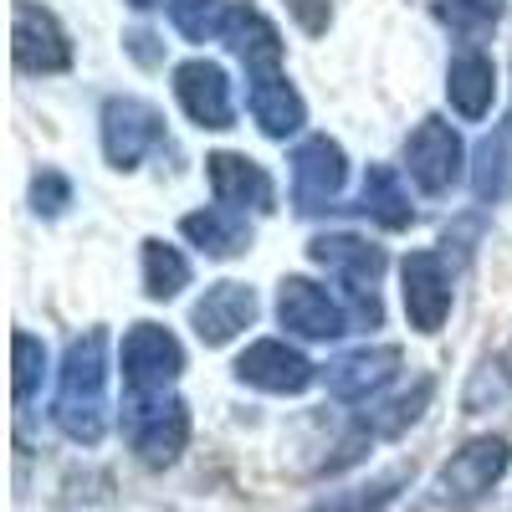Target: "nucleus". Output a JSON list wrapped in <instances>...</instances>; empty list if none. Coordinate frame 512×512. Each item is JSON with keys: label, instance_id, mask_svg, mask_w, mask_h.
<instances>
[{"label": "nucleus", "instance_id": "f257e3e1", "mask_svg": "<svg viewBox=\"0 0 512 512\" xmlns=\"http://www.w3.org/2000/svg\"><path fill=\"white\" fill-rule=\"evenodd\" d=\"M226 47L246 62V103H251V118L267 139H287L303 128L308 108L297 98V88L282 72V36L277 26L256 11V6H236L231 11V26H226Z\"/></svg>", "mask_w": 512, "mask_h": 512}, {"label": "nucleus", "instance_id": "f03ea898", "mask_svg": "<svg viewBox=\"0 0 512 512\" xmlns=\"http://www.w3.org/2000/svg\"><path fill=\"white\" fill-rule=\"evenodd\" d=\"M52 415L67 441H77V446L103 441V431H108V333L103 328H88L67 344Z\"/></svg>", "mask_w": 512, "mask_h": 512}, {"label": "nucleus", "instance_id": "7ed1b4c3", "mask_svg": "<svg viewBox=\"0 0 512 512\" xmlns=\"http://www.w3.org/2000/svg\"><path fill=\"white\" fill-rule=\"evenodd\" d=\"M512 466V446L502 436H477V441H466L441 472L431 482V502L441 512H466V507H477L497 482L502 472Z\"/></svg>", "mask_w": 512, "mask_h": 512}, {"label": "nucleus", "instance_id": "20e7f679", "mask_svg": "<svg viewBox=\"0 0 512 512\" xmlns=\"http://www.w3.org/2000/svg\"><path fill=\"white\" fill-rule=\"evenodd\" d=\"M123 384H128V400H164L169 384L180 379L185 369V349L180 338L159 328V323H134L123 333Z\"/></svg>", "mask_w": 512, "mask_h": 512}, {"label": "nucleus", "instance_id": "39448f33", "mask_svg": "<svg viewBox=\"0 0 512 512\" xmlns=\"http://www.w3.org/2000/svg\"><path fill=\"white\" fill-rule=\"evenodd\" d=\"M123 431H128V446H134V456L144 466H175L185 441H190V410L175 395L123 400Z\"/></svg>", "mask_w": 512, "mask_h": 512}, {"label": "nucleus", "instance_id": "423d86ee", "mask_svg": "<svg viewBox=\"0 0 512 512\" xmlns=\"http://www.w3.org/2000/svg\"><path fill=\"white\" fill-rule=\"evenodd\" d=\"M308 256L318 267H328V272H338V282L349 287V297H354V313H359V323H379V297H374V287H379V277H384V251L379 246H369V241H359V236H313V246H308Z\"/></svg>", "mask_w": 512, "mask_h": 512}, {"label": "nucleus", "instance_id": "0eeeda50", "mask_svg": "<svg viewBox=\"0 0 512 512\" xmlns=\"http://www.w3.org/2000/svg\"><path fill=\"white\" fill-rule=\"evenodd\" d=\"M344 180H349V159L328 134H313L297 144L292 154V205L303 216H323V210L338 205L344 195Z\"/></svg>", "mask_w": 512, "mask_h": 512}, {"label": "nucleus", "instance_id": "6e6552de", "mask_svg": "<svg viewBox=\"0 0 512 512\" xmlns=\"http://www.w3.org/2000/svg\"><path fill=\"white\" fill-rule=\"evenodd\" d=\"M11 57H16L21 72H67L72 67V41L47 6L16 0L11 6Z\"/></svg>", "mask_w": 512, "mask_h": 512}, {"label": "nucleus", "instance_id": "1a4fd4ad", "mask_svg": "<svg viewBox=\"0 0 512 512\" xmlns=\"http://www.w3.org/2000/svg\"><path fill=\"white\" fill-rule=\"evenodd\" d=\"M466 149L456 139V128L446 118H420V128L405 139V169L420 185V195H446L461 180Z\"/></svg>", "mask_w": 512, "mask_h": 512}, {"label": "nucleus", "instance_id": "9d476101", "mask_svg": "<svg viewBox=\"0 0 512 512\" xmlns=\"http://www.w3.org/2000/svg\"><path fill=\"white\" fill-rule=\"evenodd\" d=\"M164 139V113L144 98H108L103 103V154L113 169H134Z\"/></svg>", "mask_w": 512, "mask_h": 512}, {"label": "nucleus", "instance_id": "9b49d317", "mask_svg": "<svg viewBox=\"0 0 512 512\" xmlns=\"http://www.w3.org/2000/svg\"><path fill=\"white\" fill-rule=\"evenodd\" d=\"M405 277V313L415 333H441L451 313V267L441 251H410L400 262Z\"/></svg>", "mask_w": 512, "mask_h": 512}, {"label": "nucleus", "instance_id": "f8f14e48", "mask_svg": "<svg viewBox=\"0 0 512 512\" xmlns=\"http://www.w3.org/2000/svg\"><path fill=\"white\" fill-rule=\"evenodd\" d=\"M236 379L251 384V390H267V395H303L318 379V369H313L308 354H297L282 338H256V344L236 359Z\"/></svg>", "mask_w": 512, "mask_h": 512}, {"label": "nucleus", "instance_id": "ddd939ff", "mask_svg": "<svg viewBox=\"0 0 512 512\" xmlns=\"http://www.w3.org/2000/svg\"><path fill=\"white\" fill-rule=\"evenodd\" d=\"M277 318H282V328L303 333V338H318V344L349 333V313L338 308V297H328L308 277H282V287H277Z\"/></svg>", "mask_w": 512, "mask_h": 512}, {"label": "nucleus", "instance_id": "4468645a", "mask_svg": "<svg viewBox=\"0 0 512 512\" xmlns=\"http://www.w3.org/2000/svg\"><path fill=\"white\" fill-rule=\"evenodd\" d=\"M175 98L180 108L200 123V128H231L236 123V103H231V77L216 62H180L175 67Z\"/></svg>", "mask_w": 512, "mask_h": 512}, {"label": "nucleus", "instance_id": "2eb2a0df", "mask_svg": "<svg viewBox=\"0 0 512 512\" xmlns=\"http://www.w3.org/2000/svg\"><path fill=\"white\" fill-rule=\"evenodd\" d=\"M190 323L200 333V344L221 349V344H231L236 333H246L256 323V292L246 282H216V287H205V297L190 308Z\"/></svg>", "mask_w": 512, "mask_h": 512}, {"label": "nucleus", "instance_id": "dca6fc26", "mask_svg": "<svg viewBox=\"0 0 512 512\" xmlns=\"http://www.w3.org/2000/svg\"><path fill=\"white\" fill-rule=\"evenodd\" d=\"M205 175H210V190H216V200L226 210H272L277 205L272 175L256 159H246V154H231V149L210 154Z\"/></svg>", "mask_w": 512, "mask_h": 512}, {"label": "nucleus", "instance_id": "f3484780", "mask_svg": "<svg viewBox=\"0 0 512 512\" xmlns=\"http://www.w3.org/2000/svg\"><path fill=\"white\" fill-rule=\"evenodd\" d=\"M400 364H405V354L395 344H374V349L364 344V349L328 364V395L333 400H369L400 374Z\"/></svg>", "mask_w": 512, "mask_h": 512}, {"label": "nucleus", "instance_id": "a211bd4d", "mask_svg": "<svg viewBox=\"0 0 512 512\" xmlns=\"http://www.w3.org/2000/svg\"><path fill=\"white\" fill-rule=\"evenodd\" d=\"M446 98H451V108L461 118H472V123L487 118L492 98H497V67H492V57L477 52V47H461L451 57V67H446Z\"/></svg>", "mask_w": 512, "mask_h": 512}, {"label": "nucleus", "instance_id": "6ab92c4d", "mask_svg": "<svg viewBox=\"0 0 512 512\" xmlns=\"http://www.w3.org/2000/svg\"><path fill=\"white\" fill-rule=\"evenodd\" d=\"M359 210L369 221H379L384 231H405L415 226V205L400 185V175L390 164H369V175H364V190H359Z\"/></svg>", "mask_w": 512, "mask_h": 512}, {"label": "nucleus", "instance_id": "aec40b11", "mask_svg": "<svg viewBox=\"0 0 512 512\" xmlns=\"http://www.w3.org/2000/svg\"><path fill=\"white\" fill-rule=\"evenodd\" d=\"M180 231L205 256H216V262H231V256H241L251 246V231L241 221V210H190V216L180 221Z\"/></svg>", "mask_w": 512, "mask_h": 512}, {"label": "nucleus", "instance_id": "412c9836", "mask_svg": "<svg viewBox=\"0 0 512 512\" xmlns=\"http://www.w3.org/2000/svg\"><path fill=\"white\" fill-rule=\"evenodd\" d=\"M507 175H512V123H497L492 134L477 144L472 195H477L482 205H502V200H507Z\"/></svg>", "mask_w": 512, "mask_h": 512}, {"label": "nucleus", "instance_id": "4be33fe9", "mask_svg": "<svg viewBox=\"0 0 512 512\" xmlns=\"http://www.w3.org/2000/svg\"><path fill=\"white\" fill-rule=\"evenodd\" d=\"M431 395H436V384H431V379H415V390H410V395H395L390 405L369 410V415L354 425V436H359V441H374V436H400L405 425H415V420H420V410L431 405Z\"/></svg>", "mask_w": 512, "mask_h": 512}, {"label": "nucleus", "instance_id": "5701e85b", "mask_svg": "<svg viewBox=\"0 0 512 512\" xmlns=\"http://www.w3.org/2000/svg\"><path fill=\"white\" fill-rule=\"evenodd\" d=\"M231 11V0H169V21L185 41H226Z\"/></svg>", "mask_w": 512, "mask_h": 512}, {"label": "nucleus", "instance_id": "b1692460", "mask_svg": "<svg viewBox=\"0 0 512 512\" xmlns=\"http://www.w3.org/2000/svg\"><path fill=\"white\" fill-rule=\"evenodd\" d=\"M180 287H190V262L175 246L144 241V292L154 303H169V297H180Z\"/></svg>", "mask_w": 512, "mask_h": 512}, {"label": "nucleus", "instance_id": "393cba45", "mask_svg": "<svg viewBox=\"0 0 512 512\" xmlns=\"http://www.w3.org/2000/svg\"><path fill=\"white\" fill-rule=\"evenodd\" d=\"M405 482H410L405 472H384V477H374L364 487H349V492H333V497L313 502L308 512H390V502H395V492Z\"/></svg>", "mask_w": 512, "mask_h": 512}, {"label": "nucleus", "instance_id": "a878e982", "mask_svg": "<svg viewBox=\"0 0 512 512\" xmlns=\"http://www.w3.org/2000/svg\"><path fill=\"white\" fill-rule=\"evenodd\" d=\"M436 16H441L461 41H482V36L497 26V16H502V0H441Z\"/></svg>", "mask_w": 512, "mask_h": 512}, {"label": "nucleus", "instance_id": "bb28decb", "mask_svg": "<svg viewBox=\"0 0 512 512\" xmlns=\"http://www.w3.org/2000/svg\"><path fill=\"white\" fill-rule=\"evenodd\" d=\"M11 354H16V405H26L31 395H36V384H41V374H47V349H41V338H31V333H16L11 338Z\"/></svg>", "mask_w": 512, "mask_h": 512}, {"label": "nucleus", "instance_id": "cd10ccee", "mask_svg": "<svg viewBox=\"0 0 512 512\" xmlns=\"http://www.w3.org/2000/svg\"><path fill=\"white\" fill-rule=\"evenodd\" d=\"M31 200H36V216H62V210L72 205L67 175H57V169H41V175L31 180Z\"/></svg>", "mask_w": 512, "mask_h": 512}, {"label": "nucleus", "instance_id": "c85d7f7f", "mask_svg": "<svg viewBox=\"0 0 512 512\" xmlns=\"http://www.w3.org/2000/svg\"><path fill=\"white\" fill-rule=\"evenodd\" d=\"M287 11L303 21V31L308 36H323L328 31V21H333V11H328V0H287Z\"/></svg>", "mask_w": 512, "mask_h": 512}, {"label": "nucleus", "instance_id": "c756f323", "mask_svg": "<svg viewBox=\"0 0 512 512\" xmlns=\"http://www.w3.org/2000/svg\"><path fill=\"white\" fill-rule=\"evenodd\" d=\"M497 369H502V379H507V384H512V344H507V349H502V354H497Z\"/></svg>", "mask_w": 512, "mask_h": 512}, {"label": "nucleus", "instance_id": "7c9ffc66", "mask_svg": "<svg viewBox=\"0 0 512 512\" xmlns=\"http://www.w3.org/2000/svg\"><path fill=\"white\" fill-rule=\"evenodd\" d=\"M128 6H134V11H154V6H159V0H128Z\"/></svg>", "mask_w": 512, "mask_h": 512}]
</instances>
